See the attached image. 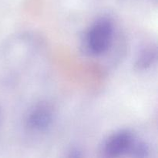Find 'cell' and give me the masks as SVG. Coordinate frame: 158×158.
Wrapping results in <instances>:
<instances>
[{
  "instance_id": "2",
  "label": "cell",
  "mask_w": 158,
  "mask_h": 158,
  "mask_svg": "<svg viewBox=\"0 0 158 158\" xmlns=\"http://www.w3.org/2000/svg\"><path fill=\"white\" fill-rule=\"evenodd\" d=\"M55 117L53 106L47 101H40L28 110L24 118V126L32 134H43L52 127Z\"/></svg>"
},
{
  "instance_id": "4",
  "label": "cell",
  "mask_w": 158,
  "mask_h": 158,
  "mask_svg": "<svg viewBox=\"0 0 158 158\" xmlns=\"http://www.w3.org/2000/svg\"><path fill=\"white\" fill-rule=\"evenodd\" d=\"M157 59V46L154 44H148L143 48L137 55L134 63V68L138 71H144L151 68Z\"/></svg>"
},
{
  "instance_id": "1",
  "label": "cell",
  "mask_w": 158,
  "mask_h": 158,
  "mask_svg": "<svg viewBox=\"0 0 158 158\" xmlns=\"http://www.w3.org/2000/svg\"><path fill=\"white\" fill-rule=\"evenodd\" d=\"M114 38V21L107 16L99 17L91 23L83 35L84 52L91 56H101L110 49Z\"/></svg>"
},
{
  "instance_id": "6",
  "label": "cell",
  "mask_w": 158,
  "mask_h": 158,
  "mask_svg": "<svg viewBox=\"0 0 158 158\" xmlns=\"http://www.w3.org/2000/svg\"><path fill=\"white\" fill-rule=\"evenodd\" d=\"M69 157H83V151H81L80 148H72L69 151Z\"/></svg>"
},
{
  "instance_id": "7",
  "label": "cell",
  "mask_w": 158,
  "mask_h": 158,
  "mask_svg": "<svg viewBox=\"0 0 158 158\" xmlns=\"http://www.w3.org/2000/svg\"><path fill=\"white\" fill-rule=\"evenodd\" d=\"M0 128H1V114H0Z\"/></svg>"
},
{
  "instance_id": "3",
  "label": "cell",
  "mask_w": 158,
  "mask_h": 158,
  "mask_svg": "<svg viewBox=\"0 0 158 158\" xmlns=\"http://www.w3.org/2000/svg\"><path fill=\"white\" fill-rule=\"evenodd\" d=\"M138 137L130 130H120L111 134L102 143L100 154L103 157H129Z\"/></svg>"
},
{
  "instance_id": "5",
  "label": "cell",
  "mask_w": 158,
  "mask_h": 158,
  "mask_svg": "<svg viewBox=\"0 0 158 158\" xmlns=\"http://www.w3.org/2000/svg\"><path fill=\"white\" fill-rule=\"evenodd\" d=\"M149 145L143 140L137 138L134 143L129 157H146L149 155Z\"/></svg>"
}]
</instances>
